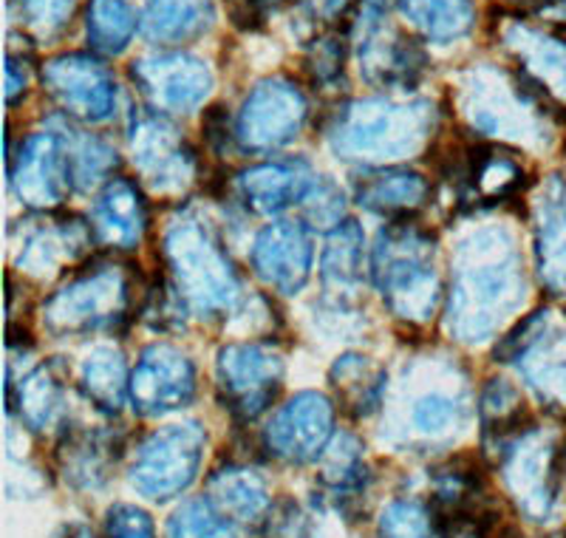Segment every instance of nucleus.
Listing matches in <instances>:
<instances>
[{
  "label": "nucleus",
  "mask_w": 566,
  "mask_h": 538,
  "mask_svg": "<svg viewBox=\"0 0 566 538\" xmlns=\"http://www.w3.org/2000/svg\"><path fill=\"white\" fill-rule=\"evenodd\" d=\"M312 12L321 14L326 20H335L340 14H346V9L352 7V0H310Z\"/></svg>",
  "instance_id": "de8ad7c7"
},
{
  "label": "nucleus",
  "mask_w": 566,
  "mask_h": 538,
  "mask_svg": "<svg viewBox=\"0 0 566 538\" xmlns=\"http://www.w3.org/2000/svg\"><path fill=\"white\" fill-rule=\"evenodd\" d=\"M464 423V403L451 391H424L411 405V428L424 439H444Z\"/></svg>",
  "instance_id": "e433bc0d"
},
{
  "label": "nucleus",
  "mask_w": 566,
  "mask_h": 538,
  "mask_svg": "<svg viewBox=\"0 0 566 538\" xmlns=\"http://www.w3.org/2000/svg\"><path fill=\"white\" fill-rule=\"evenodd\" d=\"M315 261L310 230L301 221H275L258 232L252 244V272L261 283L283 296H295L306 287Z\"/></svg>",
  "instance_id": "f3484780"
},
{
  "label": "nucleus",
  "mask_w": 566,
  "mask_h": 538,
  "mask_svg": "<svg viewBox=\"0 0 566 538\" xmlns=\"http://www.w3.org/2000/svg\"><path fill=\"white\" fill-rule=\"evenodd\" d=\"M20 420L34 434L57 428L65 417V372L60 363L38 365L14 394Z\"/></svg>",
  "instance_id": "a878e982"
},
{
  "label": "nucleus",
  "mask_w": 566,
  "mask_h": 538,
  "mask_svg": "<svg viewBox=\"0 0 566 538\" xmlns=\"http://www.w3.org/2000/svg\"><path fill=\"white\" fill-rule=\"evenodd\" d=\"M502 363H518L530 389L547 405L566 408V332L549 312H533L495 349Z\"/></svg>",
  "instance_id": "0eeeda50"
},
{
  "label": "nucleus",
  "mask_w": 566,
  "mask_h": 538,
  "mask_svg": "<svg viewBox=\"0 0 566 538\" xmlns=\"http://www.w3.org/2000/svg\"><path fill=\"white\" fill-rule=\"evenodd\" d=\"M130 77L156 111L190 114L212 91V71L196 54L161 52L130 63Z\"/></svg>",
  "instance_id": "4468645a"
},
{
  "label": "nucleus",
  "mask_w": 566,
  "mask_h": 538,
  "mask_svg": "<svg viewBox=\"0 0 566 538\" xmlns=\"http://www.w3.org/2000/svg\"><path fill=\"white\" fill-rule=\"evenodd\" d=\"M437 244L417 225L394 221L380 230L371 250V276L382 301L397 318L411 323L431 321L439 307Z\"/></svg>",
  "instance_id": "7ed1b4c3"
},
{
  "label": "nucleus",
  "mask_w": 566,
  "mask_h": 538,
  "mask_svg": "<svg viewBox=\"0 0 566 538\" xmlns=\"http://www.w3.org/2000/svg\"><path fill=\"white\" fill-rule=\"evenodd\" d=\"M207 499L219 513H224L232 525H255L266 519L272 499L266 482L250 468H221L207 479Z\"/></svg>",
  "instance_id": "5701e85b"
},
{
  "label": "nucleus",
  "mask_w": 566,
  "mask_h": 538,
  "mask_svg": "<svg viewBox=\"0 0 566 538\" xmlns=\"http://www.w3.org/2000/svg\"><path fill=\"white\" fill-rule=\"evenodd\" d=\"M504 40L522 60L524 74L547 94V100H566V40L524 27H513Z\"/></svg>",
  "instance_id": "393cba45"
},
{
  "label": "nucleus",
  "mask_w": 566,
  "mask_h": 538,
  "mask_svg": "<svg viewBox=\"0 0 566 538\" xmlns=\"http://www.w3.org/2000/svg\"><path fill=\"white\" fill-rule=\"evenodd\" d=\"M431 131L433 108L428 103L354 100L337 108L328 142L343 159L386 165L419 154Z\"/></svg>",
  "instance_id": "f03ea898"
},
{
  "label": "nucleus",
  "mask_w": 566,
  "mask_h": 538,
  "mask_svg": "<svg viewBox=\"0 0 566 538\" xmlns=\"http://www.w3.org/2000/svg\"><path fill=\"white\" fill-rule=\"evenodd\" d=\"M303 69H306L312 83L321 85V89L335 85L343 77V69H346V40L337 38V34L317 38L310 45V52H306Z\"/></svg>",
  "instance_id": "ea45409f"
},
{
  "label": "nucleus",
  "mask_w": 566,
  "mask_h": 538,
  "mask_svg": "<svg viewBox=\"0 0 566 538\" xmlns=\"http://www.w3.org/2000/svg\"><path fill=\"white\" fill-rule=\"evenodd\" d=\"M321 482L337 496H354L363 490L366 459H363V445L352 434L335 436L321 454Z\"/></svg>",
  "instance_id": "c9c22d12"
},
{
  "label": "nucleus",
  "mask_w": 566,
  "mask_h": 538,
  "mask_svg": "<svg viewBox=\"0 0 566 538\" xmlns=\"http://www.w3.org/2000/svg\"><path fill=\"white\" fill-rule=\"evenodd\" d=\"M479 414H482L484 443L499 451V454H504L513 439L530 431L524 428L527 425V408H524L518 391L507 380H490L488 389L482 391Z\"/></svg>",
  "instance_id": "2f4dec72"
},
{
  "label": "nucleus",
  "mask_w": 566,
  "mask_h": 538,
  "mask_svg": "<svg viewBox=\"0 0 566 538\" xmlns=\"http://www.w3.org/2000/svg\"><path fill=\"white\" fill-rule=\"evenodd\" d=\"M564 451L555 448L553 436L530 428L507 445L502 454V476L518 510L533 521H544L553 513L558 496Z\"/></svg>",
  "instance_id": "9b49d317"
},
{
  "label": "nucleus",
  "mask_w": 566,
  "mask_h": 538,
  "mask_svg": "<svg viewBox=\"0 0 566 538\" xmlns=\"http://www.w3.org/2000/svg\"><path fill=\"white\" fill-rule=\"evenodd\" d=\"M105 536L108 538H156L154 519L148 510H142L136 505H119L108 507L105 513Z\"/></svg>",
  "instance_id": "79ce46f5"
},
{
  "label": "nucleus",
  "mask_w": 566,
  "mask_h": 538,
  "mask_svg": "<svg viewBox=\"0 0 566 538\" xmlns=\"http://www.w3.org/2000/svg\"><path fill=\"white\" fill-rule=\"evenodd\" d=\"M363 247H366V238L357 221L346 218L335 230L328 232L326 250L321 258V276L326 281V287L346 289L363 278Z\"/></svg>",
  "instance_id": "72a5a7b5"
},
{
  "label": "nucleus",
  "mask_w": 566,
  "mask_h": 538,
  "mask_svg": "<svg viewBox=\"0 0 566 538\" xmlns=\"http://www.w3.org/2000/svg\"><path fill=\"white\" fill-rule=\"evenodd\" d=\"M535 261L541 283L560 296L566 292V182L549 176L535 199Z\"/></svg>",
  "instance_id": "6ab92c4d"
},
{
  "label": "nucleus",
  "mask_w": 566,
  "mask_h": 538,
  "mask_svg": "<svg viewBox=\"0 0 566 538\" xmlns=\"http://www.w3.org/2000/svg\"><path fill=\"white\" fill-rule=\"evenodd\" d=\"M457 538H479V536H476V532H473V536H457Z\"/></svg>",
  "instance_id": "8fccbe9b"
},
{
  "label": "nucleus",
  "mask_w": 566,
  "mask_h": 538,
  "mask_svg": "<svg viewBox=\"0 0 566 538\" xmlns=\"http://www.w3.org/2000/svg\"><path fill=\"white\" fill-rule=\"evenodd\" d=\"M80 385L94 408L103 414H119L125 397H130V374L125 358L111 346L94 349L83 363Z\"/></svg>",
  "instance_id": "7c9ffc66"
},
{
  "label": "nucleus",
  "mask_w": 566,
  "mask_h": 538,
  "mask_svg": "<svg viewBox=\"0 0 566 538\" xmlns=\"http://www.w3.org/2000/svg\"><path fill=\"white\" fill-rule=\"evenodd\" d=\"M148 210L139 187L130 179H111L94 201L91 230L111 250H134L145 236Z\"/></svg>",
  "instance_id": "412c9836"
},
{
  "label": "nucleus",
  "mask_w": 566,
  "mask_h": 538,
  "mask_svg": "<svg viewBox=\"0 0 566 538\" xmlns=\"http://www.w3.org/2000/svg\"><path fill=\"white\" fill-rule=\"evenodd\" d=\"M283 0H227V7H230V20L239 29H258L261 27V20H264L266 9L277 7Z\"/></svg>",
  "instance_id": "c03bdc74"
},
{
  "label": "nucleus",
  "mask_w": 566,
  "mask_h": 538,
  "mask_svg": "<svg viewBox=\"0 0 566 538\" xmlns=\"http://www.w3.org/2000/svg\"><path fill=\"white\" fill-rule=\"evenodd\" d=\"M71 538H94V536H91L88 530H80V532H74V536H71Z\"/></svg>",
  "instance_id": "09e8293b"
},
{
  "label": "nucleus",
  "mask_w": 566,
  "mask_h": 538,
  "mask_svg": "<svg viewBox=\"0 0 566 538\" xmlns=\"http://www.w3.org/2000/svg\"><path fill=\"white\" fill-rule=\"evenodd\" d=\"M63 479L77 490H97L108 485L119 459V443L105 431H71L57 451Z\"/></svg>",
  "instance_id": "4be33fe9"
},
{
  "label": "nucleus",
  "mask_w": 566,
  "mask_h": 538,
  "mask_svg": "<svg viewBox=\"0 0 566 538\" xmlns=\"http://www.w3.org/2000/svg\"><path fill=\"white\" fill-rule=\"evenodd\" d=\"M27 85H29L27 60L18 58L14 52H9V58H7V100H9V105H18L20 96H27Z\"/></svg>",
  "instance_id": "49530a36"
},
{
  "label": "nucleus",
  "mask_w": 566,
  "mask_h": 538,
  "mask_svg": "<svg viewBox=\"0 0 566 538\" xmlns=\"http://www.w3.org/2000/svg\"><path fill=\"white\" fill-rule=\"evenodd\" d=\"M45 94L60 111L88 125L108 122L116 111V83L108 65L94 54L65 52L45 60L40 69Z\"/></svg>",
  "instance_id": "1a4fd4ad"
},
{
  "label": "nucleus",
  "mask_w": 566,
  "mask_h": 538,
  "mask_svg": "<svg viewBox=\"0 0 566 538\" xmlns=\"http://www.w3.org/2000/svg\"><path fill=\"white\" fill-rule=\"evenodd\" d=\"M199 377L193 360L168 343H154L130 372V403L142 417H161L193 403Z\"/></svg>",
  "instance_id": "ddd939ff"
},
{
  "label": "nucleus",
  "mask_w": 566,
  "mask_h": 538,
  "mask_svg": "<svg viewBox=\"0 0 566 538\" xmlns=\"http://www.w3.org/2000/svg\"><path fill=\"white\" fill-rule=\"evenodd\" d=\"M462 185L473 199L502 201L524 187V167L499 148L479 145V148L468 151Z\"/></svg>",
  "instance_id": "c85d7f7f"
},
{
  "label": "nucleus",
  "mask_w": 566,
  "mask_h": 538,
  "mask_svg": "<svg viewBox=\"0 0 566 538\" xmlns=\"http://www.w3.org/2000/svg\"><path fill=\"white\" fill-rule=\"evenodd\" d=\"M431 199L428 179L413 170H380L357 185V201L366 210L406 221Z\"/></svg>",
  "instance_id": "b1692460"
},
{
  "label": "nucleus",
  "mask_w": 566,
  "mask_h": 538,
  "mask_svg": "<svg viewBox=\"0 0 566 538\" xmlns=\"http://www.w3.org/2000/svg\"><path fill=\"white\" fill-rule=\"evenodd\" d=\"M212 20V0H150L142 18V32L154 43H190L210 32Z\"/></svg>",
  "instance_id": "bb28decb"
},
{
  "label": "nucleus",
  "mask_w": 566,
  "mask_h": 538,
  "mask_svg": "<svg viewBox=\"0 0 566 538\" xmlns=\"http://www.w3.org/2000/svg\"><path fill=\"white\" fill-rule=\"evenodd\" d=\"M266 451L292 465L321 459L335 439V405L326 394L301 391L266 425Z\"/></svg>",
  "instance_id": "2eb2a0df"
},
{
  "label": "nucleus",
  "mask_w": 566,
  "mask_h": 538,
  "mask_svg": "<svg viewBox=\"0 0 566 538\" xmlns=\"http://www.w3.org/2000/svg\"><path fill=\"white\" fill-rule=\"evenodd\" d=\"M264 538H312L310 516L297 501L281 499L266 513Z\"/></svg>",
  "instance_id": "a19ab883"
},
{
  "label": "nucleus",
  "mask_w": 566,
  "mask_h": 538,
  "mask_svg": "<svg viewBox=\"0 0 566 538\" xmlns=\"http://www.w3.org/2000/svg\"><path fill=\"white\" fill-rule=\"evenodd\" d=\"M161 256L176 296L201 318H219L241 301V281L230 258L199 218H176L165 232Z\"/></svg>",
  "instance_id": "20e7f679"
},
{
  "label": "nucleus",
  "mask_w": 566,
  "mask_h": 538,
  "mask_svg": "<svg viewBox=\"0 0 566 538\" xmlns=\"http://www.w3.org/2000/svg\"><path fill=\"white\" fill-rule=\"evenodd\" d=\"M207 434L199 423H176L139 443L130 462V485L154 501L176 499L193 485L205 459Z\"/></svg>",
  "instance_id": "423d86ee"
},
{
  "label": "nucleus",
  "mask_w": 566,
  "mask_h": 538,
  "mask_svg": "<svg viewBox=\"0 0 566 538\" xmlns=\"http://www.w3.org/2000/svg\"><path fill=\"white\" fill-rule=\"evenodd\" d=\"M9 185L20 205L32 210H54L74 185L60 136L52 131L29 136L18 156L9 162Z\"/></svg>",
  "instance_id": "dca6fc26"
},
{
  "label": "nucleus",
  "mask_w": 566,
  "mask_h": 538,
  "mask_svg": "<svg viewBox=\"0 0 566 538\" xmlns=\"http://www.w3.org/2000/svg\"><path fill=\"white\" fill-rule=\"evenodd\" d=\"M306 116H310V103L295 83L281 77L261 80L241 105L235 139L241 142V148L270 154L290 145L301 134Z\"/></svg>",
  "instance_id": "9d476101"
},
{
  "label": "nucleus",
  "mask_w": 566,
  "mask_h": 538,
  "mask_svg": "<svg viewBox=\"0 0 566 538\" xmlns=\"http://www.w3.org/2000/svg\"><path fill=\"white\" fill-rule=\"evenodd\" d=\"M168 538H239L235 525L207 496L190 499L170 516Z\"/></svg>",
  "instance_id": "4c0bfd02"
},
{
  "label": "nucleus",
  "mask_w": 566,
  "mask_h": 538,
  "mask_svg": "<svg viewBox=\"0 0 566 538\" xmlns=\"http://www.w3.org/2000/svg\"><path fill=\"white\" fill-rule=\"evenodd\" d=\"M382 538H437L439 521L431 507L413 499H397L380 516Z\"/></svg>",
  "instance_id": "58836bf2"
},
{
  "label": "nucleus",
  "mask_w": 566,
  "mask_h": 538,
  "mask_svg": "<svg viewBox=\"0 0 566 538\" xmlns=\"http://www.w3.org/2000/svg\"><path fill=\"white\" fill-rule=\"evenodd\" d=\"M134 307V281L128 267L99 263L71 278L43 303V327L54 338H83L111 332Z\"/></svg>",
  "instance_id": "39448f33"
},
{
  "label": "nucleus",
  "mask_w": 566,
  "mask_h": 538,
  "mask_svg": "<svg viewBox=\"0 0 566 538\" xmlns=\"http://www.w3.org/2000/svg\"><path fill=\"white\" fill-rule=\"evenodd\" d=\"M328 377H332L343 408L357 420L371 417L374 411L382 405V397H386V369L374 363L371 358H366V354H343V358H337Z\"/></svg>",
  "instance_id": "cd10ccee"
},
{
  "label": "nucleus",
  "mask_w": 566,
  "mask_h": 538,
  "mask_svg": "<svg viewBox=\"0 0 566 538\" xmlns=\"http://www.w3.org/2000/svg\"><path fill=\"white\" fill-rule=\"evenodd\" d=\"M74 9V0H29V12L38 27H60Z\"/></svg>",
  "instance_id": "a18cd8bd"
},
{
  "label": "nucleus",
  "mask_w": 566,
  "mask_h": 538,
  "mask_svg": "<svg viewBox=\"0 0 566 538\" xmlns=\"http://www.w3.org/2000/svg\"><path fill=\"white\" fill-rule=\"evenodd\" d=\"M91 230L74 216H57L43 221L20 244L18 267L29 276L45 278L57 276L65 263H74L88 252Z\"/></svg>",
  "instance_id": "aec40b11"
},
{
  "label": "nucleus",
  "mask_w": 566,
  "mask_h": 538,
  "mask_svg": "<svg viewBox=\"0 0 566 538\" xmlns=\"http://www.w3.org/2000/svg\"><path fill=\"white\" fill-rule=\"evenodd\" d=\"M321 176L303 159L261 162L239 176V193L244 205L258 216H277L290 207L303 205Z\"/></svg>",
  "instance_id": "a211bd4d"
},
{
  "label": "nucleus",
  "mask_w": 566,
  "mask_h": 538,
  "mask_svg": "<svg viewBox=\"0 0 566 538\" xmlns=\"http://www.w3.org/2000/svg\"><path fill=\"white\" fill-rule=\"evenodd\" d=\"M524 267L502 227H482L462 238L453 256L448 329L459 343H484L524 303Z\"/></svg>",
  "instance_id": "f257e3e1"
},
{
  "label": "nucleus",
  "mask_w": 566,
  "mask_h": 538,
  "mask_svg": "<svg viewBox=\"0 0 566 538\" xmlns=\"http://www.w3.org/2000/svg\"><path fill=\"white\" fill-rule=\"evenodd\" d=\"M85 34L94 52L108 54V58L123 54L136 34L134 9L125 0H88Z\"/></svg>",
  "instance_id": "473e14b6"
},
{
  "label": "nucleus",
  "mask_w": 566,
  "mask_h": 538,
  "mask_svg": "<svg viewBox=\"0 0 566 538\" xmlns=\"http://www.w3.org/2000/svg\"><path fill=\"white\" fill-rule=\"evenodd\" d=\"M216 372L224 408L241 423H252L275 403L283 360L264 343H230L219 352Z\"/></svg>",
  "instance_id": "6e6552de"
},
{
  "label": "nucleus",
  "mask_w": 566,
  "mask_h": 538,
  "mask_svg": "<svg viewBox=\"0 0 566 538\" xmlns=\"http://www.w3.org/2000/svg\"><path fill=\"white\" fill-rule=\"evenodd\" d=\"M306 207V216H310L312 225L326 227V225H340L343 216V193L337 190L332 182L317 179V185L312 187V193L303 199Z\"/></svg>",
  "instance_id": "37998d69"
},
{
  "label": "nucleus",
  "mask_w": 566,
  "mask_h": 538,
  "mask_svg": "<svg viewBox=\"0 0 566 538\" xmlns=\"http://www.w3.org/2000/svg\"><path fill=\"white\" fill-rule=\"evenodd\" d=\"M397 7L411 20V27L437 43H453L476 27L473 0H397Z\"/></svg>",
  "instance_id": "c756f323"
},
{
  "label": "nucleus",
  "mask_w": 566,
  "mask_h": 538,
  "mask_svg": "<svg viewBox=\"0 0 566 538\" xmlns=\"http://www.w3.org/2000/svg\"><path fill=\"white\" fill-rule=\"evenodd\" d=\"M52 134H57L60 142H63L65 159H69L71 167V182L80 190H88L91 185H97L99 179H105L116 167L114 148H111L108 142L99 139V136L71 131L63 122H60Z\"/></svg>",
  "instance_id": "f704fd0d"
},
{
  "label": "nucleus",
  "mask_w": 566,
  "mask_h": 538,
  "mask_svg": "<svg viewBox=\"0 0 566 538\" xmlns=\"http://www.w3.org/2000/svg\"><path fill=\"white\" fill-rule=\"evenodd\" d=\"M130 154L145 185L156 193H181L196 179V156L185 136L159 111H139L130 122Z\"/></svg>",
  "instance_id": "f8f14e48"
}]
</instances>
